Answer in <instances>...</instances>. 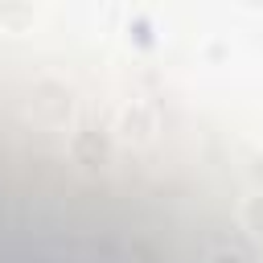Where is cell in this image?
I'll list each match as a JSON object with an SVG mask.
<instances>
[{
	"instance_id": "1",
	"label": "cell",
	"mask_w": 263,
	"mask_h": 263,
	"mask_svg": "<svg viewBox=\"0 0 263 263\" xmlns=\"http://www.w3.org/2000/svg\"><path fill=\"white\" fill-rule=\"evenodd\" d=\"M33 111L49 123H66L70 115V95L58 86V82H37L33 86Z\"/></svg>"
},
{
	"instance_id": "2",
	"label": "cell",
	"mask_w": 263,
	"mask_h": 263,
	"mask_svg": "<svg viewBox=\"0 0 263 263\" xmlns=\"http://www.w3.org/2000/svg\"><path fill=\"white\" fill-rule=\"evenodd\" d=\"M119 132H123L127 140H148V136L156 132L152 107H148V103H140V99L123 103V107H119Z\"/></svg>"
}]
</instances>
